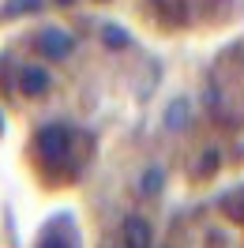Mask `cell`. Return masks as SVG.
Returning <instances> with one entry per match:
<instances>
[{
    "label": "cell",
    "mask_w": 244,
    "mask_h": 248,
    "mask_svg": "<svg viewBox=\"0 0 244 248\" xmlns=\"http://www.w3.org/2000/svg\"><path fill=\"white\" fill-rule=\"evenodd\" d=\"M72 143H76V136H72V128L61 121H49L38 128V136H34V151H38V158L46 162V166H64L68 162V155H72Z\"/></svg>",
    "instance_id": "obj_1"
},
{
    "label": "cell",
    "mask_w": 244,
    "mask_h": 248,
    "mask_svg": "<svg viewBox=\"0 0 244 248\" xmlns=\"http://www.w3.org/2000/svg\"><path fill=\"white\" fill-rule=\"evenodd\" d=\"M34 46H38V53L49 57V61H68V57L76 53V38L68 31H57V27H42V31L34 34Z\"/></svg>",
    "instance_id": "obj_2"
},
{
    "label": "cell",
    "mask_w": 244,
    "mask_h": 248,
    "mask_svg": "<svg viewBox=\"0 0 244 248\" xmlns=\"http://www.w3.org/2000/svg\"><path fill=\"white\" fill-rule=\"evenodd\" d=\"M49 91H53V76H49L46 68L27 64V68L19 72V94H23V98H46Z\"/></svg>",
    "instance_id": "obj_3"
},
{
    "label": "cell",
    "mask_w": 244,
    "mask_h": 248,
    "mask_svg": "<svg viewBox=\"0 0 244 248\" xmlns=\"http://www.w3.org/2000/svg\"><path fill=\"white\" fill-rule=\"evenodd\" d=\"M121 241H124V248H151V241H154L151 222H147V218H139V215L124 218V226H121Z\"/></svg>",
    "instance_id": "obj_4"
},
{
    "label": "cell",
    "mask_w": 244,
    "mask_h": 248,
    "mask_svg": "<svg viewBox=\"0 0 244 248\" xmlns=\"http://www.w3.org/2000/svg\"><path fill=\"white\" fill-rule=\"evenodd\" d=\"M98 42L106 49H128L136 38L124 31V27H117V23H102V27H98Z\"/></svg>",
    "instance_id": "obj_5"
},
{
    "label": "cell",
    "mask_w": 244,
    "mask_h": 248,
    "mask_svg": "<svg viewBox=\"0 0 244 248\" xmlns=\"http://www.w3.org/2000/svg\"><path fill=\"white\" fill-rule=\"evenodd\" d=\"M46 0H4V19H19V16H38Z\"/></svg>",
    "instance_id": "obj_6"
},
{
    "label": "cell",
    "mask_w": 244,
    "mask_h": 248,
    "mask_svg": "<svg viewBox=\"0 0 244 248\" xmlns=\"http://www.w3.org/2000/svg\"><path fill=\"white\" fill-rule=\"evenodd\" d=\"M151 4L169 23H184V19H188V0H151Z\"/></svg>",
    "instance_id": "obj_7"
},
{
    "label": "cell",
    "mask_w": 244,
    "mask_h": 248,
    "mask_svg": "<svg viewBox=\"0 0 244 248\" xmlns=\"http://www.w3.org/2000/svg\"><path fill=\"white\" fill-rule=\"evenodd\" d=\"M188 117H192V113H188V102H184V98H177V102H173V106L166 109V128L181 132L184 124H188Z\"/></svg>",
    "instance_id": "obj_8"
},
{
    "label": "cell",
    "mask_w": 244,
    "mask_h": 248,
    "mask_svg": "<svg viewBox=\"0 0 244 248\" xmlns=\"http://www.w3.org/2000/svg\"><path fill=\"white\" fill-rule=\"evenodd\" d=\"M162 185H166V173H162V166H151V170L143 173V185H139V192H143V196H154V192H162Z\"/></svg>",
    "instance_id": "obj_9"
},
{
    "label": "cell",
    "mask_w": 244,
    "mask_h": 248,
    "mask_svg": "<svg viewBox=\"0 0 244 248\" xmlns=\"http://www.w3.org/2000/svg\"><path fill=\"white\" fill-rule=\"evenodd\" d=\"M38 248H68V237H64L61 230H46L42 241H38Z\"/></svg>",
    "instance_id": "obj_10"
},
{
    "label": "cell",
    "mask_w": 244,
    "mask_h": 248,
    "mask_svg": "<svg viewBox=\"0 0 244 248\" xmlns=\"http://www.w3.org/2000/svg\"><path fill=\"white\" fill-rule=\"evenodd\" d=\"M57 4H76V0H57Z\"/></svg>",
    "instance_id": "obj_11"
}]
</instances>
